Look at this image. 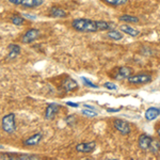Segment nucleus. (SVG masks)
<instances>
[{"mask_svg": "<svg viewBox=\"0 0 160 160\" xmlns=\"http://www.w3.org/2000/svg\"><path fill=\"white\" fill-rule=\"evenodd\" d=\"M81 113L86 117L89 118H95L97 117V112H95V110H90V109H84L81 111Z\"/></svg>", "mask_w": 160, "mask_h": 160, "instance_id": "4be33fe9", "label": "nucleus"}, {"mask_svg": "<svg viewBox=\"0 0 160 160\" xmlns=\"http://www.w3.org/2000/svg\"><path fill=\"white\" fill-rule=\"evenodd\" d=\"M118 20H121V22H130V24H137V22H139L138 17L131 16V15H128V14L120 16L118 17Z\"/></svg>", "mask_w": 160, "mask_h": 160, "instance_id": "6ab92c4d", "label": "nucleus"}, {"mask_svg": "<svg viewBox=\"0 0 160 160\" xmlns=\"http://www.w3.org/2000/svg\"><path fill=\"white\" fill-rule=\"evenodd\" d=\"M152 76L149 74H145V73H140V74H136V75H131L130 77H128L127 80L130 84H145V83H149L152 81Z\"/></svg>", "mask_w": 160, "mask_h": 160, "instance_id": "20e7f679", "label": "nucleus"}, {"mask_svg": "<svg viewBox=\"0 0 160 160\" xmlns=\"http://www.w3.org/2000/svg\"><path fill=\"white\" fill-rule=\"evenodd\" d=\"M60 108H61V106L56 104V102L49 104L45 109V112H44V118H45L46 120H48V121L53 120V118H56V115L58 114V112L60 111Z\"/></svg>", "mask_w": 160, "mask_h": 160, "instance_id": "0eeeda50", "label": "nucleus"}, {"mask_svg": "<svg viewBox=\"0 0 160 160\" xmlns=\"http://www.w3.org/2000/svg\"><path fill=\"white\" fill-rule=\"evenodd\" d=\"M62 89L66 92H75L78 90V83L76 80L66 77L65 79L62 81Z\"/></svg>", "mask_w": 160, "mask_h": 160, "instance_id": "1a4fd4ad", "label": "nucleus"}, {"mask_svg": "<svg viewBox=\"0 0 160 160\" xmlns=\"http://www.w3.org/2000/svg\"><path fill=\"white\" fill-rule=\"evenodd\" d=\"M152 141H153V138H152L151 136L143 133V135H141L138 139L139 148H140L141 149H143V151H148V149L149 148V145H151Z\"/></svg>", "mask_w": 160, "mask_h": 160, "instance_id": "9d476101", "label": "nucleus"}, {"mask_svg": "<svg viewBox=\"0 0 160 160\" xmlns=\"http://www.w3.org/2000/svg\"><path fill=\"white\" fill-rule=\"evenodd\" d=\"M82 81H83V83L89 88H93V89H97V88H98V86H96L95 83H93L92 81H90L89 79L84 78V77H82Z\"/></svg>", "mask_w": 160, "mask_h": 160, "instance_id": "5701e85b", "label": "nucleus"}, {"mask_svg": "<svg viewBox=\"0 0 160 160\" xmlns=\"http://www.w3.org/2000/svg\"><path fill=\"white\" fill-rule=\"evenodd\" d=\"M96 148V143L95 142H81V143L76 145V151L79 153H84V154H90Z\"/></svg>", "mask_w": 160, "mask_h": 160, "instance_id": "6e6552de", "label": "nucleus"}, {"mask_svg": "<svg viewBox=\"0 0 160 160\" xmlns=\"http://www.w3.org/2000/svg\"><path fill=\"white\" fill-rule=\"evenodd\" d=\"M11 22L15 26H22L25 24V18L19 14H15L11 17Z\"/></svg>", "mask_w": 160, "mask_h": 160, "instance_id": "aec40b11", "label": "nucleus"}, {"mask_svg": "<svg viewBox=\"0 0 160 160\" xmlns=\"http://www.w3.org/2000/svg\"><path fill=\"white\" fill-rule=\"evenodd\" d=\"M43 4V0H22L20 6L27 9H34Z\"/></svg>", "mask_w": 160, "mask_h": 160, "instance_id": "dca6fc26", "label": "nucleus"}, {"mask_svg": "<svg viewBox=\"0 0 160 160\" xmlns=\"http://www.w3.org/2000/svg\"><path fill=\"white\" fill-rule=\"evenodd\" d=\"M42 139H43V133L42 132H37V133H34V135H32L31 137H29L27 140H25L24 144L26 146H34V145H38Z\"/></svg>", "mask_w": 160, "mask_h": 160, "instance_id": "f8f14e48", "label": "nucleus"}, {"mask_svg": "<svg viewBox=\"0 0 160 160\" xmlns=\"http://www.w3.org/2000/svg\"><path fill=\"white\" fill-rule=\"evenodd\" d=\"M121 109H122V108H118V109H108L107 111L108 112H118Z\"/></svg>", "mask_w": 160, "mask_h": 160, "instance_id": "bb28decb", "label": "nucleus"}, {"mask_svg": "<svg viewBox=\"0 0 160 160\" xmlns=\"http://www.w3.org/2000/svg\"><path fill=\"white\" fill-rule=\"evenodd\" d=\"M160 115V108H156V107H151L148 108V110L145 111V114L144 117L148 121H153L156 118H158Z\"/></svg>", "mask_w": 160, "mask_h": 160, "instance_id": "ddd939ff", "label": "nucleus"}, {"mask_svg": "<svg viewBox=\"0 0 160 160\" xmlns=\"http://www.w3.org/2000/svg\"><path fill=\"white\" fill-rule=\"evenodd\" d=\"M107 37L111 38V40L120 41L123 38V34H122V32H120V31H118L115 29H111V30H108Z\"/></svg>", "mask_w": 160, "mask_h": 160, "instance_id": "a211bd4d", "label": "nucleus"}, {"mask_svg": "<svg viewBox=\"0 0 160 160\" xmlns=\"http://www.w3.org/2000/svg\"><path fill=\"white\" fill-rule=\"evenodd\" d=\"M49 15L51 17H55V18H65V17L68 16V13L64 11L63 9H61V8L53 7L50 9Z\"/></svg>", "mask_w": 160, "mask_h": 160, "instance_id": "4468645a", "label": "nucleus"}, {"mask_svg": "<svg viewBox=\"0 0 160 160\" xmlns=\"http://www.w3.org/2000/svg\"><path fill=\"white\" fill-rule=\"evenodd\" d=\"M9 2H11V3L14 4V6H20L22 0H9Z\"/></svg>", "mask_w": 160, "mask_h": 160, "instance_id": "393cba45", "label": "nucleus"}, {"mask_svg": "<svg viewBox=\"0 0 160 160\" xmlns=\"http://www.w3.org/2000/svg\"><path fill=\"white\" fill-rule=\"evenodd\" d=\"M66 105L68 106H71V107H75V108H78V104H76V102H66Z\"/></svg>", "mask_w": 160, "mask_h": 160, "instance_id": "a878e982", "label": "nucleus"}, {"mask_svg": "<svg viewBox=\"0 0 160 160\" xmlns=\"http://www.w3.org/2000/svg\"><path fill=\"white\" fill-rule=\"evenodd\" d=\"M8 48H9V55L7 57L8 61L14 60L20 55V46L17 45V44H10Z\"/></svg>", "mask_w": 160, "mask_h": 160, "instance_id": "9b49d317", "label": "nucleus"}, {"mask_svg": "<svg viewBox=\"0 0 160 160\" xmlns=\"http://www.w3.org/2000/svg\"><path fill=\"white\" fill-rule=\"evenodd\" d=\"M104 87L107 88V89H109V90H117L118 89V87L115 86L114 83H112V82H106V83L104 84Z\"/></svg>", "mask_w": 160, "mask_h": 160, "instance_id": "b1692460", "label": "nucleus"}, {"mask_svg": "<svg viewBox=\"0 0 160 160\" xmlns=\"http://www.w3.org/2000/svg\"><path fill=\"white\" fill-rule=\"evenodd\" d=\"M41 35V32L38 29H35V28H32V29H29L26 31V33L22 37V43L24 44H31L34 41H37Z\"/></svg>", "mask_w": 160, "mask_h": 160, "instance_id": "423d86ee", "label": "nucleus"}, {"mask_svg": "<svg viewBox=\"0 0 160 160\" xmlns=\"http://www.w3.org/2000/svg\"><path fill=\"white\" fill-rule=\"evenodd\" d=\"M113 126L122 136H127L130 133V125L128 122L122 120V118H115L113 121Z\"/></svg>", "mask_w": 160, "mask_h": 160, "instance_id": "39448f33", "label": "nucleus"}, {"mask_svg": "<svg viewBox=\"0 0 160 160\" xmlns=\"http://www.w3.org/2000/svg\"><path fill=\"white\" fill-rule=\"evenodd\" d=\"M148 149L152 154H157L160 151V142L158 140H155V139H153V141H152Z\"/></svg>", "mask_w": 160, "mask_h": 160, "instance_id": "412c9836", "label": "nucleus"}, {"mask_svg": "<svg viewBox=\"0 0 160 160\" xmlns=\"http://www.w3.org/2000/svg\"><path fill=\"white\" fill-rule=\"evenodd\" d=\"M102 1L110 7L117 8V7H121V6H124V4L128 3L129 0H102Z\"/></svg>", "mask_w": 160, "mask_h": 160, "instance_id": "f3484780", "label": "nucleus"}, {"mask_svg": "<svg viewBox=\"0 0 160 160\" xmlns=\"http://www.w3.org/2000/svg\"><path fill=\"white\" fill-rule=\"evenodd\" d=\"M83 107H84V108H87V109H90V110H95V108H94V107H92V106H90V105H84Z\"/></svg>", "mask_w": 160, "mask_h": 160, "instance_id": "cd10ccee", "label": "nucleus"}, {"mask_svg": "<svg viewBox=\"0 0 160 160\" xmlns=\"http://www.w3.org/2000/svg\"><path fill=\"white\" fill-rule=\"evenodd\" d=\"M1 127L4 132L9 133V135H11L16 130V120H15L14 113H9V114H6L2 118Z\"/></svg>", "mask_w": 160, "mask_h": 160, "instance_id": "f03ea898", "label": "nucleus"}, {"mask_svg": "<svg viewBox=\"0 0 160 160\" xmlns=\"http://www.w3.org/2000/svg\"><path fill=\"white\" fill-rule=\"evenodd\" d=\"M132 74L133 69L129 66H121V68H115L112 72V74H110V76H112V78L115 80H124L130 77Z\"/></svg>", "mask_w": 160, "mask_h": 160, "instance_id": "7ed1b4c3", "label": "nucleus"}, {"mask_svg": "<svg viewBox=\"0 0 160 160\" xmlns=\"http://www.w3.org/2000/svg\"><path fill=\"white\" fill-rule=\"evenodd\" d=\"M120 30L122 31V32L126 33V34H128V35H130V37H133V38L138 37V35L140 34V31L135 29V28H132V27H130V26L127 25V24H124V25L121 26Z\"/></svg>", "mask_w": 160, "mask_h": 160, "instance_id": "2eb2a0df", "label": "nucleus"}, {"mask_svg": "<svg viewBox=\"0 0 160 160\" xmlns=\"http://www.w3.org/2000/svg\"><path fill=\"white\" fill-rule=\"evenodd\" d=\"M157 132H158V136H159V139H160V129H158V131H157Z\"/></svg>", "mask_w": 160, "mask_h": 160, "instance_id": "c85d7f7f", "label": "nucleus"}, {"mask_svg": "<svg viewBox=\"0 0 160 160\" xmlns=\"http://www.w3.org/2000/svg\"><path fill=\"white\" fill-rule=\"evenodd\" d=\"M72 27L78 32L82 33H93L98 31L97 20H92L88 18H77L72 22Z\"/></svg>", "mask_w": 160, "mask_h": 160, "instance_id": "f257e3e1", "label": "nucleus"}]
</instances>
